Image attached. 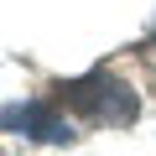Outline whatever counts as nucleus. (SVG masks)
<instances>
[{
	"instance_id": "f257e3e1",
	"label": "nucleus",
	"mask_w": 156,
	"mask_h": 156,
	"mask_svg": "<svg viewBox=\"0 0 156 156\" xmlns=\"http://www.w3.org/2000/svg\"><path fill=\"white\" fill-rule=\"evenodd\" d=\"M62 99L83 115V120H94V125H130V120H135V94H130L125 83H115V78H104V73L68 83Z\"/></svg>"
}]
</instances>
